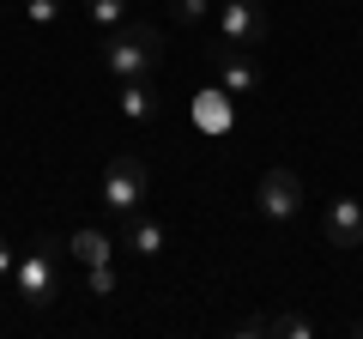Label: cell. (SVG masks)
Wrapping results in <instances>:
<instances>
[{
  "label": "cell",
  "instance_id": "obj_8",
  "mask_svg": "<svg viewBox=\"0 0 363 339\" xmlns=\"http://www.w3.org/2000/svg\"><path fill=\"white\" fill-rule=\"evenodd\" d=\"M164 224L157 218H145V212H128V218H121V248H133V255H145V261H152V255H164Z\"/></svg>",
  "mask_w": 363,
  "mask_h": 339
},
{
  "label": "cell",
  "instance_id": "obj_13",
  "mask_svg": "<svg viewBox=\"0 0 363 339\" xmlns=\"http://www.w3.org/2000/svg\"><path fill=\"white\" fill-rule=\"evenodd\" d=\"M85 291H91V297H109V291H116V267H85Z\"/></svg>",
  "mask_w": 363,
  "mask_h": 339
},
{
  "label": "cell",
  "instance_id": "obj_16",
  "mask_svg": "<svg viewBox=\"0 0 363 339\" xmlns=\"http://www.w3.org/2000/svg\"><path fill=\"white\" fill-rule=\"evenodd\" d=\"M206 13H212V0H176V18H188V25L206 18Z\"/></svg>",
  "mask_w": 363,
  "mask_h": 339
},
{
  "label": "cell",
  "instance_id": "obj_11",
  "mask_svg": "<svg viewBox=\"0 0 363 339\" xmlns=\"http://www.w3.org/2000/svg\"><path fill=\"white\" fill-rule=\"evenodd\" d=\"M116 109L128 121H152L157 116V91L145 85V79H121V97H116Z\"/></svg>",
  "mask_w": 363,
  "mask_h": 339
},
{
  "label": "cell",
  "instance_id": "obj_18",
  "mask_svg": "<svg viewBox=\"0 0 363 339\" xmlns=\"http://www.w3.org/2000/svg\"><path fill=\"white\" fill-rule=\"evenodd\" d=\"M0 279H13V248L0 243Z\"/></svg>",
  "mask_w": 363,
  "mask_h": 339
},
{
  "label": "cell",
  "instance_id": "obj_17",
  "mask_svg": "<svg viewBox=\"0 0 363 339\" xmlns=\"http://www.w3.org/2000/svg\"><path fill=\"white\" fill-rule=\"evenodd\" d=\"M236 333L255 339V333H272V315H248V321H236Z\"/></svg>",
  "mask_w": 363,
  "mask_h": 339
},
{
  "label": "cell",
  "instance_id": "obj_9",
  "mask_svg": "<svg viewBox=\"0 0 363 339\" xmlns=\"http://www.w3.org/2000/svg\"><path fill=\"white\" fill-rule=\"evenodd\" d=\"M194 121H200L206 133H230V121H236V97L224 91V85L200 91V97H194Z\"/></svg>",
  "mask_w": 363,
  "mask_h": 339
},
{
  "label": "cell",
  "instance_id": "obj_15",
  "mask_svg": "<svg viewBox=\"0 0 363 339\" xmlns=\"http://www.w3.org/2000/svg\"><path fill=\"white\" fill-rule=\"evenodd\" d=\"M25 18L30 25H55L61 18V0H25Z\"/></svg>",
  "mask_w": 363,
  "mask_h": 339
},
{
  "label": "cell",
  "instance_id": "obj_4",
  "mask_svg": "<svg viewBox=\"0 0 363 339\" xmlns=\"http://www.w3.org/2000/svg\"><path fill=\"white\" fill-rule=\"evenodd\" d=\"M255 212L267 224H291L303 212V182H297V170H267L255 182Z\"/></svg>",
  "mask_w": 363,
  "mask_h": 339
},
{
  "label": "cell",
  "instance_id": "obj_5",
  "mask_svg": "<svg viewBox=\"0 0 363 339\" xmlns=\"http://www.w3.org/2000/svg\"><path fill=\"white\" fill-rule=\"evenodd\" d=\"M218 30H224L230 49H260V43H267V6H260V0H224Z\"/></svg>",
  "mask_w": 363,
  "mask_h": 339
},
{
  "label": "cell",
  "instance_id": "obj_12",
  "mask_svg": "<svg viewBox=\"0 0 363 339\" xmlns=\"http://www.w3.org/2000/svg\"><path fill=\"white\" fill-rule=\"evenodd\" d=\"M85 18H91V25H109V30H116L121 18H128V0H85Z\"/></svg>",
  "mask_w": 363,
  "mask_h": 339
},
{
  "label": "cell",
  "instance_id": "obj_14",
  "mask_svg": "<svg viewBox=\"0 0 363 339\" xmlns=\"http://www.w3.org/2000/svg\"><path fill=\"white\" fill-rule=\"evenodd\" d=\"M272 333H285V339H309L315 321L309 315H272Z\"/></svg>",
  "mask_w": 363,
  "mask_h": 339
},
{
  "label": "cell",
  "instance_id": "obj_10",
  "mask_svg": "<svg viewBox=\"0 0 363 339\" xmlns=\"http://www.w3.org/2000/svg\"><path fill=\"white\" fill-rule=\"evenodd\" d=\"M67 255H73L79 267H104L109 255H116V243H109L104 230H91V224H85V230H73V236H67Z\"/></svg>",
  "mask_w": 363,
  "mask_h": 339
},
{
  "label": "cell",
  "instance_id": "obj_6",
  "mask_svg": "<svg viewBox=\"0 0 363 339\" xmlns=\"http://www.w3.org/2000/svg\"><path fill=\"white\" fill-rule=\"evenodd\" d=\"M218 85L236 97V104L255 97V91H260V61H255V49H230V43H224V49H218Z\"/></svg>",
  "mask_w": 363,
  "mask_h": 339
},
{
  "label": "cell",
  "instance_id": "obj_7",
  "mask_svg": "<svg viewBox=\"0 0 363 339\" xmlns=\"http://www.w3.org/2000/svg\"><path fill=\"white\" fill-rule=\"evenodd\" d=\"M327 243L333 248H363V200H333L327 206Z\"/></svg>",
  "mask_w": 363,
  "mask_h": 339
},
{
  "label": "cell",
  "instance_id": "obj_1",
  "mask_svg": "<svg viewBox=\"0 0 363 339\" xmlns=\"http://www.w3.org/2000/svg\"><path fill=\"white\" fill-rule=\"evenodd\" d=\"M157 61H164V30L157 25H140V18L128 25V18H121V25L104 37V67L116 79H152Z\"/></svg>",
  "mask_w": 363,
  "mask_h": 339
},
{
  "label": "cell",
  "instance_id": "obj_2",
  "mask_svg": "<svg viewBox=\"0 0 363 339\" xmlns=\"http://www.w3.org/2000/svg\"><path fill=\"white\" fill-rule=\"evenodd\" d=\"M61 255H67V243L61 236H37V248H25V255H18L13 261V291L25 303H55L61 297Z\"/></svg>",
  "mask_w": 363,
  "mask_h": 339
},
{
  "label": "cell",
  "instance_id": "obj_3",
  "mask_svg": "<svg viewBox=\"0 0 363 339\" xmlns=\"http://www.w3.org/2000/svg\"><path fill=\"white\" fill-rule=\"evenodd\" d=\"M145 188H152V176H145V164L133 152H116L109 157V170H104V206L116 212V218H128V212H140L145 206Z\"/></svg>",
  "mask_w": 363,
  "mask_h": 339
}]
</instances>
